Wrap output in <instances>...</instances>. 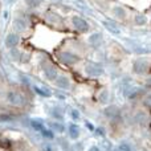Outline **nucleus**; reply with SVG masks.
<instances>
[{
  "mask_svg": "<svg viewBox=\"0 0 151 151\" xmlns=\"http://www.w3.org/2000/svg\"><path fill=\"white\" fill-rule=\"evenodd\" d=\"M7 99L12 106H16V107H23L24 105L27 104V99L20 91H16V90H12V91H8L7 94Z\"/></svg>",
  "mask_w": 151,
  "mask_h": 151,
  "instance_id": "f257e3e1",
  "label": "nucleus"
},
{
  "mask_svg": "<svg viewBox=\"0 0 151 151\" xmlns=\"http://www.w3.org/2000/svg\"><path fill=\"white\" fill-rule=\"evenodd\" d=\"M58 57H60V60L63 61L64 64H66V65H73L77 61H80V57L70 52H63L58 55Z\"/></svg>",
  "mask_w": 151,
  "mask_h": 151,
  "instance_id": "f03ea898",
  "label": "nucleus"
},
{
  "mask_svg": "<svg viewBox=\"0 0 151 151\" xmlns=\"http://www.w3.org/2000/svg\"><path fill=\"white\" fill-rule=\"evenodd\" d=\"M72 23H73V27H76V29H78L80 32H86L89 29V24L83 19H81L80 16H73Z\"/></svg>",
  "mask_w": 151,
  "mask_h": 151,
  "instance_id": "7ed1b4c3",
  "label": "nucleus"
},
{
  "mask_svg": "<svg viewBox=\"0 0 151 151\" xmlns=\"http://www.w3.org/2000/svg\"><path fill=\"white\" fill-rule=\"evenodd\" d=\"M147 70H149V63H147L146 60L139 58V60H137L135 63H134V72H135V73L143 74V73H146Z\"/></svg>",
  "mask_w": 151,
  "mask_h": 151,
  "instance_id": "20e7f679",
  "label": "nucleus"
},
{
  "mask_svg": "<svg viewBox=\"0 0 151 151\" xmlns=\"http://www.w3.org/2000/svg\"><path fill=\"white\" fill-rule=\"evenodd\" d=\"M86 73L89 76H93V77H97V76H101L104 73V70H102V66L98 65V64L96 63H90L86 65Z\"/></svg>",
  "mask_w": 151,
  "mask_h": 151,
  "instance_id": "39448f33",
  "label": "nucleus"
},
{
  "mask_svg": "<svg viewBox=\"0 0 151 151\" xmlns=\"http://www.w3.org/2000/svg\"><path fill=\"white\" fill-rule=\"evenodd\" d=\"M44 73L49 80H52V81L57 78V69H56L53 65H50V64H48V65L44 66Z\"/></svg>",
  "mask_w": 151,
  "mask_h": 151,
  "instance_id": "423d86ee",
  "label": "nucleus"
},
{
  "mask_svg": "<svg viewBox=\"0 0 151 151\" xmlns=\"http://www.w3.org/2000/svg\"><path fill=\"white\" fill-rule=\"evenodd\" d=\"M19 42V36L16 33H11L7 36V39H5V45H7L8 48H11V49H13V48L17 45Z\"/></svg>",
  "mask_w": 151,
  "mask_h": 151,
  "instance_id": "0eeeda50",
  "label": "nucleus"
},
{
  "mask_svg": "<svg viewBox=\"0 0 151 151\" xmlns=\"http://www.w3.org/2000/svg\"><path fill=\"white\" fill-rule=\"evenodd\" d=\"M56 83H57V86L61 88V89H69V86H70V81H69V78L64 77V76L56 78Z\"/></svg>",
  "mask_w": 151,
  "mask_h": 151,
  "instance_id": "6e6552de",
  "label": "nucleus"
},
{
  "mask_svg": "<svg viewBox=\"0 0 151 151\" xmlns=\"http://www.w3.org/2000/svg\"><path fill=\"white\" fill-rule=\"evenodd\" d=\"M13 25H15V29L17 32H24L27 29V23L23 20V19H16L15 21H13Z\"/></svg>",
  "mask_w": 151,
  "mask_h": 151,
  "instance_id": "1a4fd4ad",
  "label": "nucleus"
},
{
  "mask_svg": "<svg viewBox=\"0 0 151 151\" xmlns=\"http://www.w3.org/2000/svg\"><path fill=\"white\" fill-rule=\"evenodd\" d=\"M105 114H106L109 118H113V119H114V118L119 117V110H118V107H115V106H110L105 110Z\"/></svg>",
  "mask_w": 151,
  "mask_h": 151,
  "instance_id": "9d476101",
  "label": "nucleus"
},
{
  "mask_svg": "<svg viewBox=\"0 0 151 151\" xmlns=\"http://www.w3.org/2000/svg\"><path fill=\"white\" fill-rule=\"evenodd\" d=\"M69 137L70 138H78L80 137V129H78V126H76V125H70L69 126Z\"/></svg>",
  "mask_w": 151,
  "mask_h": 151,
  "instance_id": "9b49d317",
  "label": "nucleus"
},
{
  "mask_svg": "<svg viewBox=\"0 0 151 151\" xmlns=\"http://www.w3.org/2000/svg\"><path fill=\"white\" fill-rule=\"evenodd\" d=\"M113 12H114V16H117L118 19H125V16H126V12L121 7H114Z\"/></svg>",
  "mask_w": 151,
  "mask_h": 151,
  "instance_id": "f8f14e48",
  "label": "nucleus"
},
{
  "mask_svg": "<svg viewBox=\"0 0 151 151\" xmlns=\"http://www.w3.org/2000/svg\"><path fill=\"white\" fill-rule=\"evenodd\" d=\"M31 125H32V127H33L35 130H37V131H41L42 129H44L41 121H31Z\"/></svg>",
  "mask_w": 151,
  "mask_h": 151,
  "instance_id": "ddd939ff",
  "label": "nucleus"
},
{
  "mask_svg": "<svg viewBox=\"0 0 151 151\" xmlns=\"http://www.w3.org/2000/svg\"><path fill=\"white\" fill-rule=\"evenodd\" d=\"M107 99H109V93H107V90H102L101 93H99V101L106 102Z\"/></svg>",
  "mask_w": 151,
  "mask_h": 151,
  "instance_id": "4468645a",
  "label": "nucleus"
},
{
  "mask_svg": "<svg viewBox=\"0 0 151 151\" xmlns=\"http://www.w3.org/2000/svg\"><path fill=\"white\" fill-rule=\"evenodd\" d=\"M135 23L138 24V25H143V24L146 23V17H145V16H142V15L135 16Z\"/></svg>",
  "mask_w": 151,
  "mask_h": 151,
  "instance_id": "2eb2a0df",
  "label": "nucleus"
},
{
  "mask_svg": "<svg viewBox=\"0 0 151 151\" xmlns=\"http://www.w3.org/2000/svg\"><path fill=\"white\" fill-rule=\"evenodd\" d=\"M41 134L45 137V138H49V139L53 138V131H52V130H47V129H42V130H41Z\"/></svg>",
  "mask_w": 151,
  "mask_h": 151,
  "instance_id": "dca6fc26",
  "label": "nucleus"
},
{
  "mask_svg": "<svg viewBox=\"0 0 151 151\" xmlns=\"http://www.w3.org/2000/svg\"><path fill=\"white\" fill-rule=\"evenodd\" d=\"M35 90H36V93H39V94H41V96H44V97H49L50 96V93L49 91H44V89H40V88H35Z\"/></svg>",
  "mask_w": 151,
  "mask_h": 151,
  "instance_id": "f3484780",
  "label": "nucleus"
},
{
  "mask_svg": "<svg viewBox=\"0 0 151 151\" xmlns=\"http://www.w3.org/2000/svg\"><path fill=\"white\" fill-rule=\"evenodd\" d=\"M99 37H101V36H99V35H98V33H94V35H93V36H91V37H90V39H89V41H90V42H91V44H96V42H97V41H99Z\"/></svg>",
  "mask_w": 151,
  "mask_h": 151,
  "instance_id": "a211bd4d",
  "label": "nucleus"
},
{
  "mask_svg": "<svg viewBox=\"0 0 151 151\" xmlns=\"http://www.w3.org/2000/svg\"><path fill=\"white\" fill-rule=\"evenodd\" d=\"M52 126L56 129V130L61 131V133H63V131H64V126L61 125V123H56V122H55V123H52Z\"/></svg>",
  "mask_w": 151,
  "mask_h": 151,
  "instance_id": "6ab92c4d",
  "label": "nucleus"
},
{
  "mask_svg": "<svg viewBox=\"0 0 151 151\" xmlns=\"http://www.w3.org/2000/svg\"><path fill=\"white\" fill-rule=\"evenodd\" d=\"M27 4H29V7H37L39 0H27Z\"/></svg>",
  "mask_w": 151,
  "mask_h": 151,
  "instance_id": "aec40b11",
  "label": "nucleus"
},
{
  "mask_svg": "<svg viewBox=\"0 0 151 151\" xmlns=\"http://www.w3.org/2000/svg\"><path fill=\"white\" fill-rule=\"evenodd\" d=\"M119 150L121 151H131V149H130V146L129 145H126V143H122L119 146Z\"/></svg>",
  "mask_w": 151,
  "mask_h": 151,
  "instance_id": "412c9836",
  "label": "nucleus"
},
{
  "mask_svg": "<svg viewBox=\"0 0 151 151\" xmlns=\"http://www.w3.org/2000/svg\"><path fill=\"white\" fill-rule=\"evenodd\" d=\"M145 104H146L149 107H151V94L150 96H147V98L145 99Z\"/></svg>",
  "mask_w": 151,
  "mask_h": 151,
  "instance_id": "4be33fe9",
  "label": "nucleus"
},
{
  "mask_svg": "<svg viewBox=\"0 0 151 151\" xmlns=\"http://www.w3.org/2000/svg\"><path fill=\"white\" fill-rule=\"evenodd\" d=\"M72 115H73V118H76V119H77V118H80V115H78V113L76 111V110L72 111Z\"/></svg>",
  "mask_w": 151,
  "mask_h": 151,
  "instance_id": "5701e85b",
  "label": "nucleus"
},
{
  "mask_svg": "<svg viewBox=\"0 0 151 151\" xmlns=\"http://www.w3.org/2000/svg\"><path fill=\"white\" fill-rule=\"evenodd\" d=\"M86 127H88V129H90V130H94V126L93 125H91V123H86Z\"/></svg>",
  "mask_w": 151,
  "mask_h": 151,
  "instance_id": "b1692460",
  "label": "nucleus"
},
{
  "mask_svg": "<svg viewBox=\"0 0 151 151\" xmlns=\"http://www.w3.org/2000/svg\"><path fill=\"white\" fill-rule=\"evenodd\" d=\"M89 151H99V150H98V147H90Z\"/></svg>",
  "mask_w": 151,
  "mask_h": 151,
  "instance_id": "393cba45",
  "label": "nucleus"
},
{
  "mask_svg": "<svg viewBox=\"0 0 151 151\" xmlns=\"http://www.w3.org/2000/svg\"><path fill=\"white\" fill-rule=\"evenodd\" d=\"M3 80V73H1V70H0V81Z\"/></svg>",
  "mask_w": 151,
  "mask_h": 151,
  "instance_id": "a878e982",
  "label": "nucleus"
}]
</instances>
